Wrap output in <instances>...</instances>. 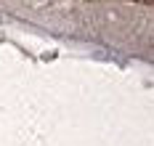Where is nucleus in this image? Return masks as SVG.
I'll use <instances>...</instances> for the list:
<instances>
[]
</instances>
